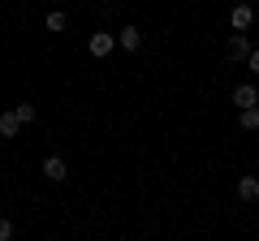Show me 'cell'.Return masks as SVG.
Segmentation results:
<instances>
[{"label":"cell","instance_id":"cell-6","mask_svg":"<svg viewBox=\"0 0 259 241\" xmlns=\"http://www.w3.org/2000/svg\"><path fill=\"white\" fill-rule=\"evenodd\" d=\"M44 176L48 181H65V176H69V164H65L61 155H48L44 159Z\"/></svg>","mask_w":259,"mask_h":241},{"label":"cell","instance_id":"cell-13","mask_svg":"<svg viewBox=\"0 0 259 241\" xmlns=\"http://www.w3.org/2000/svg\"><path fill=\"white\" fill-rule=\"evenodd\" d=\"M246 65H250V74L259 78V47H255V52H250V61H246Z\"/></svg>","mask_w":259,"mask_h":241},{"label":"cell","instance_id":"cell-5","mask_svg":"<svg viewBox=\"0 0 259 241\" xmlns=\"http://www.w3.org/2000/svg\"><path fill=\"white\" fill-rule=\"evenodd\" d=\"M112 43H117V35H108V30H95L91 39H87V47H91V56H108Z\"/></svg>","mask_w":259,"mask_h":241},{"label":"cell","instance_id":"cell-11","mask_svg":"<svg viewBox=\"0 0 259 241\" xmlns=\"http://www.w3.org/2000/svg\"><path fill=\"white\" fill-rule=\"evenodd\" d=\"M13 116H18L22 125H30V120L39 116V108H35V103H18V108H13Z\"/></svg>","mask_w":259,"mask_h":241},{"label":"cell","instance_id":"cell-8","mask_svg":"<svg viewBox=\"0 0 259 241\" xmlns=\"http://www.w3.org/2000/svg\"><path fill=\"white\" fill-rule=\"evenodd\" d=\"M18 130H22V120L13 116V108H9L5 116H0V138H18Z\"/></svg>","mask_w":259,"mask_h":241},{"label":"cell","instance_id":"cell-12","mask_svg":"<svg viewBox=\"0 0 259 241\" xmlns=\"http://www.w3.org/2000/svg\"><path fill=\"white\" fill-rule=\"evenodd\" d=\"M0 241H13V220L9 215H0Z\"/></svg>","mask_w":259,"mask_h":241},{"label":"cell","instance_id":"cell-10","mask_svg":"<svg viewBox=\"0 0 259 241\" xmlns=\"http://www.w3.org/2000/svg\"><path fill=\"white\" fill-rule=\"evenodd\" d=\"M44 26L52 30V35H61V30L69 26V18H65V13H48V18H44Z\"/></svg>","mask_w":259,"mask_h":241},{"label":"cell","instance_id":"cell-2","mask_svg":"<svg viewBox=\"0 0 259 241\" xmlns=\"http://www.w3.org/2000/svg\"><path fill=\"white\" fill-rule=\"evenodd\" d=\"M250 52H255V47H250L246 35H229V43H225V56H229V61H250Z\"/></svg>","mask_w":259,"mask_h":241},{"label":"cell","instance_id":"cell-1","mask_svg":"<svg viewBox=\"0 0 259 241\" xmlns=\"http://www.w3.org/2000/svg\"><path fill=\"white\" fill-rule=\"evenodd\" d=\"M233 103H238V112H250V108H259V86H250V82L233 86Z\"/></svg>","mask_w":259,"mask_h":241},{"label":"cell","instance_id":"cell-3","mask_svg":"<svg viewBox=\"0 0 259 241\" xmlns=\"http://www.w3.org/2000/svg\"><path fill=\"white\" fill-rule=\"evenodd\" d=\"M250 22H255V9H250V5H238V9L229 13V26H233V35H246V30H250Z\"/></svg>","mask_w":259,"mask_h":241},{"label":"cell","instance_id":"cell-9","mask_svg":"<svg viewBox=\"0 0 259 241\" xmlns=\"http://www.w3.org/2000/svg\"><path fill=\"white\" fill-rule=\"evenodd\" d=\"M238 125L246 134H259V108H250V112H238Z\"/></svg>","mask_w":259,"mask_h":241},{"label":"cell","instance_id":"cell-7","mask_svg":"<svg viewBox=\"0 0 259 241\" xmlns=\"http://www.w3.org/2000/svg\"><path fill=\"white\" fill-rule=\"evenodd\" d=\"M238 198H242V203H259V176H242V181H238Z\"/></svg>","mask_w":259,"mask_h":241},{"label":"cell","instance_id":"cell-4","mask_svg":"<svg viewBox=\"0 0 259 241\" xmlns=\"http://www.w3.org/2000/svg\"><path fill=\"white\" fill-rule=\"evenodd\" d=\"M117 43L125 47V52H143V30L139 26H121L117 30Z\"/></svg>","mask_w":259,"mask_h":241}]
</instances>
